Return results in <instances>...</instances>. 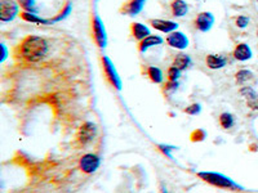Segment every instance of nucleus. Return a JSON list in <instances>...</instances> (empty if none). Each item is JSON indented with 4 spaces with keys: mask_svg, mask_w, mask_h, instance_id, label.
<instances>
[{
    "mask_svg": "<svg viewBox=\"0 0 258 193\" xmlns=\"http://www.w3.org/2000/svg\"><path fill=\"white\" fill-rule=\"evenodd\" d=\"M49 52V44L47 39L38 35H27L21 40L15 50L16 58L29 64L41 62Z\"/></svg>",
    "mask_w": 258,
    "mask_h": 193,
    "instance_id": "1",
    "label": "nucleus"
},
{
    "mask_svg": "<svg viewBox=\"0 0 258 193\" xmlns=\"http://www.w3.org/2000/svg\"><path fill=\"white\" fill-rule=\"evenodd\" d=\"M198 176L203 179L204 181L209 183V184L214 185V187L223 188V189H234V190H241L243 187L236 184L232 179L229 176L223 175L221 173H214V171H200L198 173Z\"/></svg>",
    "mask_w": 258,
    "mask_h": 193,
    "instance_id": "2",
    "label": "nucleus"
},
{
    "mask_svg": "<svg viewBox=\"0 0 258 193\" xmlns=\"http://www.w3.org/2000/svg\"><path fill=\"white\" fill-rule=\"evenodd\" d=\"M101 63H102L103 73H105V77L109 81V84L111 85L112 88L116 89V90H121L123 82H121L120 76H119V73H117L116 68H115L114 62L107 56H102L101 57Z\"/></svg>",
    "mask_w": 258,
    "mask_h": 193,
    "instance_id": "3",
    "label": "nucleus"
},
{
    "mask_svg": "<svg viewBox=\"0 0 258 193\" xmlns=\"http://www.w3.org/2000/svg\"><path fill=\"white\" fill-rule=\"evenodd\" d=\"M92 36H93V40L96 43V45L101 49L106 48L107 45V34H106L105 25H103V21L101 20V17L97 13L92 15Z\"/></svg>",
    "mask_w": 258,
    "mask_h": 193,
    "instance_id": "4",
    "label": "nucleus"
},
{
    "mask_svg": "<svg viewBox=\"0 0 258 193\" xmlns=\"http://www.w3.org/2000/svg\"><path fill=\"white\" fill-rule=\"evenodd\" d=\"M20 16V4L16 0H0V21L11 22Z\"/></svg>",
    "mask_w": 258,
    "mask_h": 193,
    "instance_id": "5",
    "label": "nucleus"
},
{
    "mask_svg": "<svg viewBox=\"0 0 258 193\" xmlns=\"http://www.w3.org/2000/svg\"><path fill=\"white\" fill-rule=\"evenodd\" d=\"M97 135V126L96 124L91 123V121H87V123L83 124L80 126L79 132H78L77 139L82 146H87V144L91 143Z\"/></svg>",
    "mask_w": 258,
    "mask_h": 193,
    "instance_id": "6",
    "label": "nucleus"
},
{
    "mask_svg": "<svg viewBox=\"0 0 258 193\" xmlns=\"http://www.w3.org/2000/svg\"><path fill=\"white\" fill-rule=\"evenodd\" d=\"M165 43L170 48H174L177 50H185L188 47V44H190V40H188V38L183 32L173 31L168 34V36L165 38Z\"/></svg>",
    "mask_w": 258,
    "mask_h": 193,
    "instance_id": "7",
    "label": "nucleus"
},
{
    "mask_svg": "<svg viewBox=\"0 0 258 193\" xmlns=\"http://www.w3.org/2000/svg\"><path fill=\"white\" fill-rule=\"evenodd\" d=\"M145 4H146V0H126L125 3L120 7L119 12L121 15L135 17V16H138L142 12V9L145 8Z\"/></svg>",
    "mask_w": 258,
    "mask_h": 193,
    "instance_id": "8",
    "label": "nucleus"
},
{
    "mask_svg": "<svg viewBox=\"0 0 258 193\" xmlns=\"http://www.w3.org/2000/svg\"><path fill=\"white\" fill-rule=\"evenodd\" d=\"M80 169L87 174H93L101 165V158L93 153H87L80 158Z\"/></svg>",
    "mask_w": 258,
    "mask_h": 193,
    "instance_id": "9",
    "label": "nucleus"
},
{
    "mask_svg": "<svg viewBox=\"0 0 258 193\" xmlns=\"http://www.w3.org/2000/svg\"><path fill=\"white\" fill-rule=\"evenodd\" d=\"M213 25L214 16L211 12H200L194 21V26L200 32H208Z\"/></svg>",
    "mask_w": 258,
    "mask_h": 193,
    "instance_id": "10",
    "label": "nucleus"
},
{
    "mask_svg": "<svg viewBox=\"0 0 258 193\" xmlns=\"http://www.w3.org/2000/svg\"><path fill=\"white\" fill-rule=\"evenodd\" d=\"M149 24L151 25V27H153V29L163 32V34H170V32L177 31V29H178V24H177V22H174V21H170V20L153 18V20L149 21Z\"/></svg>",
    "mask_w": 258,
    "mask_h": 193,
    "instance_id": "11",
    "label": "nucleus"
},
{
    "mask_svg": "<svg viewBox=\"0 0 258 193\" xmlns=\"http://www.w3.org/2000/svg\"><path fill=\"white\" fill-rule=\"evenodd\" d=\"M164 43V39L159 35H150L147 38H145L144 40H141L138 43V52L140 53H146L150 48L159 47Z\"/></svg>",
    "mask_w": 258,
    "mask_h": 193,
    "instance_id": "12",
    "label": "nucleus"
},
{
    "mask_svg": "<svg viewBox=\"0 0 258 193\" xmlns=\"http://www.w3.org/2000/svg\"><path fill=\"white\" fill-rule=\"evenodd\" d=\"M252 49H250L249 45L245 44V43H239V44L235 47L234 52H232V57L239 62L249 61V59L252 58Z\"/></svg>",
    "mask_w": 258,
    "mask_h": 193,
    "instance_id": "13",
    "label": "nucleus"
},
{
    "mask_svg": "<svg viewBox=\"0 0 258 193\" xmlns=\"http://www.w3.org/2000/svg\"><path fill=\"white\" fill-rule=\"evenodd\" d=\"M131 34H132L133 39L140 43L141 40H144L145 38L151 35V32H150V29L146 26V25L141 24V22H133L131 25Z\"/></svg>",
    "mask_w": 258,
    "mask_h": 193,
    "instance_id": "14",
    "label": "nucleus"
},
{
    "mask_svg": "<svg viewBox=\"0 0 258 193\" xmlns=\"http://www.w3.org/2000/svg\"><path fill=\"white\" fill-rule=\"evenodd\" d=\"M240 94L245 98L246 105L252 110H258V93L250 86H243L240 89Z\"/></svg>",
    "mask_w": 258,
    "mask_h": 193,
    "instance_id": "15",
    "label": "nucleus"
},
{
    "mask_svg": "<svg viewBox=\"0 0 258 193\" xmlns=\"http://www.w3.org/2000/svg\"><path fill=\"white\" fill-rule=\"evenodd\" d=\"M206 64L211 70H220L227 64V58L220 54H208L206 57Z\"/></svg>",
    "mask_w": 258,
    "mask_h": 193,
    "instance_id": "16",
    "label": "nucleus"
},
{
    "mask_svg": "<svg viewBox=\"0 0 258 193\" xmlns=\"http://www.w3.org/2000/svg\"><path fill=\"white\" fill-rule=\"evenodd\" d=\"M169 6L172 16L174 17H183L188 13V6L185 0H172Z\"/></svg>",
    "mask_w": 258,
    "mask_h": 193,
    "instance_id": "17",
    "label": "nucleus"
},
{
    "mask_svg": "<svg viewBox=\"0 0 258 193\" xmlns=\"http://www.w3.org/2000/svg\"><path fill=\"white\" fill-rule=\"evenodd\" d=\"M20 17L22 18L24 21L29 22V24H38V25H52V21L50 20H45V18L40 17L36 13H31V12H21Z\"/></svg>",
    "mask_w": 258,
    "mask_h": 193,
    "instance_id": "18",
    "label": "nucleus"
},
{
    "mask_svg": "<svg viewBox=\"0 0 258 193\" xmlns=\"http://www.w3.org/2000/svg\"><path fill=\"white\" fill-rule=\"evenodd\" d=\"M192 64L191 61V57L185 53H178L173 59V64L172 66H176L177 68H179L181 71H186L187 68H190V66Z\"/></svg>",
    "mask_w": 258,
    "mask_h": 193,
    "instance_id": "19",
    "label": "nucleus"
},
{
    "mask_svg": "<svg viewBox=\"0 0 258 193\" xmlns=\"http://www.w3.org/2000/svg\"><path fill=\"white\" fill-rule=\"evenodd\" d=\"M146 75L154 84H161L164 81V73L161 68L156 67V66H149L146 68Z\"/></svg>",
    "mask_w": 258,
    "mask_h": 193,
    "instance_id": "20",
    "label": "nucleus"
},
{
    "mask_svg": "<svg viewBox=\"0 0 258 193\" xmlns=\"http://www.w3.org/2000/svg\"><path fill=\"white\" fill-rule=\"evenodd\" d=\"M253 79V72L249 70H239L238 72L235 73V80L239 85H244L249 80Z\"/></svg>",
    "mask_w": 258,
    "mask_h": 193,
    "instance_id": "21",
    "label": "nucleus"
},
{
    "mask_svg": "<svg viewBox=\"0 0 258 193\" xmlns=\"http://www.w3.org/2000/svg\"><path fill=\"white\" fill-rule=\"evenodd\" d=\"M71 11H73V6H71V3L64 4L63 8L61 9V12H59L57 16H54L53 18H50L52 24H56V22H61V21H63L64 18H68L69 15L71 13Z\"/></svg>",
    "mask_w": 258,
    "mask_h": 193,
    "instance_id": "22",
    "label": "nucleus"
},
{
    "mask_svg": "<svg viewBox=\"0 0 258 193\" xmlns=\"http://www.w3.org/2000/svg\"><path fill=\"white\" fill-rule=\"evenodd\" d=\"M234 124H235V120H234V116H232L231 114H229V112H223V114H221L220 125L222 126L223 129L232 128Z\"/></svg>",
    "mask_w": 258,
    "mask_h": 193,
    "instance_id": "23",
    "label": "nucleus"
},
{
    "mask_svg": "<svg viewBox=\"0 0 258 193\" xmlns=\"http://www.w3.org/2000/svg\"><path fill=\"white\" fill-rule=\"evenodd\" d=\"M18 4L25 9V12H31L38 15L39 9L35 7V0H18Z\"/></svg>",
    "mask_w": 258,
    "mask_h": 193,
    "instance_id": "24",
    "label": "nucleus"
},
{
    "mask_svg": "<svg viewBox=\"0 0 258 193\" xmlns=\"http://www.w3.org/2000/svg\"><path fill=\"white\" fill-rule=\"evenodd\" d=\"M182 71L179 68H177L176 66H170L167 71V79L168 81H178L179 77H181Z\"/></svg>",
    "mask_w": 258,
    "mask_h": 193,
    "instance_id": "25",
    "label": "nucleus"
},
{
    "mask_svg": "<svg viewBox=\"0 0 258 193\" xmlns=\"http://www.w3.org/2000/svg\"><path fill=\"white\" fill-rule=\"evenodd\" d=\"M249 18L246 17V16H238V17L235 18V25H236V27H239V29H245L248 25H249Z\"/></svg>",
    "mask_w": 258,
    "mask_h": 193,
    "instance_id": "26",
    "label": "nucleus"
},
{
    "mask_svg": "<svg viewBox=\"0 0 258 193\" xmlns=\"http://www.w3.org/2000/svg\"><path fill=\"white\" fill-rule=\"evenodd\" d=\"M178 81H167L164 84V91L168 94H172L178 89Z\"/></svg>",
    "mask_w": 258,
    "mask_h": 193,
    "instance_id": "27",
    "label": "nucleus"
},
{
    "mask_svg": "<svg viewBox=\"0 0 258 193\" xmlns=\"http://www.w3.org/2000/svg\"><path fill=\"white\" fill-rule=\"evenodd\" d=\"M200 111H202V107H200L199 103H192V105H190L188 107H186V110H185L186 114L192 115V116L194 115L200 114Z\"/></svg>",
    "mask_w": 258,
    "mask_h": 193,
    "instance_id": "28",
    "label": "nucleus"
},
{
    "mask_svg": "<svg viewBox=\"0 0 258 193\" xmlns=\"http://www.w3.org/2000/svg\"><path fill=\"white\" fill-rule=\"evenodd\" d=\"M206 138V132H203V130H197V132H194L192 134V141H203Z\"/></svg>",
    "mask_w": 258,
    "mask_h": 193,
    "instance_id": "29",
    "label": "nucleus"
},
{
    "mask_svg": "<svg viewBox=\"0 0 258 193\" xmlns=\"http://www.w3.org/2000/svg\"><path fill=\"white\" fill-rule=\"evenodd\" d=\"M0 49H2V58H0V62H4L7 59V54H8V50H7L6 45H4V44L0 45Z\"/></svg>",
    "mask_w": 258,
    "mask_h": 193,
    "instance_id": "30",
    "label": "nucleus"
},
{
    "mask_svg": "<svg viewBox=\"0 0 258 193\" xmlns=\"http://www.w3.org/2000/svg\"><path fill=\"white\" fill-rule=\"evenodd\" d=\"M161 193H168L167 188H165V187H161Z\"/></svg>",
    "mask_w": 258,
    "mask_h": 193,
    "instance_id": "31",
    "label": "nucleus"
},
{
    "mask_svg": "<svg viewBox=\"0 0 258 193\" xmlns=\"http://www.w3.org/2000/svg\"><path fill=\"white\" fill-rule=\"evenodd\" d=\"M257 36H258V30H257Z\"/></svg>",
    "mask_w": 258,
    "mask_h": 193,
    "instance_id": "32",
    "label": "nucleus"
},
{
    "mask_svg": "<svg viewBox=\"0 0 258 193\" xmlns=\"http://www.w3.org/2000/svg\"><path fill=\"white\" fill-rule=\"evenodd\" d=\"M94 2H98V0H94Z\"/></svg>",
    "mask_w": 258,
    "mask_h": 193,
    "instance_id": "33",
    "label": "nucleus"
},
{
    "mask_svg": "<svg viewBox=\"0 0 258 193\" xmlns=\"http://www.w3.org/2000/svg\"><path fill=\"white\" fill-rule=\"evenodd\" d=\"M257 3H258V0H257Z\"/></svg>",
    "mask_w": 258,
    "mask_h": 193,
    "instance_id": "34",
    "label": "nucleus"
}]
</instances>
